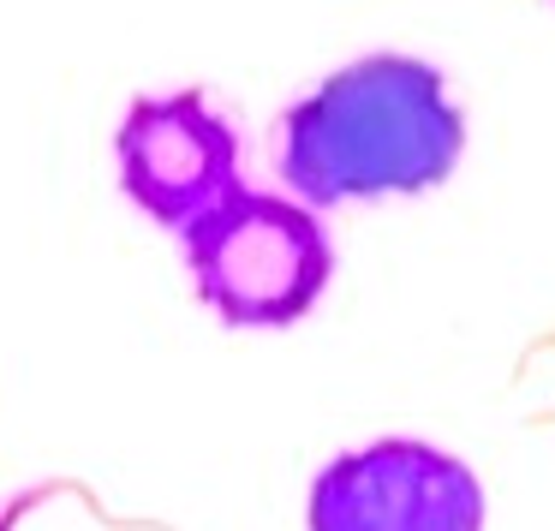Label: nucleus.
Instances as JSON below:
<instances>
[{"mask_svg":"<svg viewBox=\"0 0 555 531\" xmlns=\"http://www.w3.org/2000/svg\"><path fill=\"white\" fill-rule=\"evenodd\" d=\"M466 156V120L442 73L412 54H364L328 73L281 120V180L311 209L412 197Z\"/></svg>","mask_w":555,"mask_h":531,"instance_id":"nucleus-1","label":"nucleus"},{"mask_svg":"<svg viewBox=\"0 0 555 531\" xmlns=\"http://www.w3.org/2000/svg\"><path fill=\"white\" fill-rule=\"evenodd\" d=\"M197 299L228 328H293L335 275V251L311 204L233 185L180 233Z\"/></svg>","mask_w":555,"mask_h":531,"instance_id":"nucleus-2","label":"nucleus"},{"mask_svg":"<svg viewBox=\"0 0 555 531\" xmlns=\"http://www.w3.org/2000/svg\"><path fill=\"white\" fill-rule=\"evenodd\" d=\"M311 531H483V483L430 442H371L328 459L305 502Z\"/></svg>","mask_w":555,"mask_h":531,"instance_id":"nucleus-3","label":"nucleus"},{"mask_svg":"<svg viewBox=\"0 0 555 531\" xmlns=\"http://www.w3.org/2000/svg\"><path fill=\"white\" fill-rule=\"evenodd\" d=\"M120 185L150 221L185 233L240 185V138L204 102V90L138 96L114 132Z\"/></svg>","mask_w":555,"mask_h":531,"instance_id":"nucleus-4","label":"nucleus"}]
</instances>
